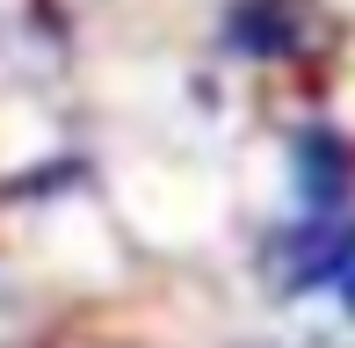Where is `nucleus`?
I'll list each match as a JSON object with an SVG mask.
<instances>
[{
	"mask_svg": "<svg viewBox=\"0 0 355 348\" xmlns=\"http://www.w3.org/2000/svg\"><path fill=\"white\" fill-rule=\"evenodd\" d=\"M297 182H304L312 218H334V203H341V153H334V138H304L297 146Z\"/></svg>",
	"mask_w": 355,
	"mask_h": 348,
	"instance_id": "nucleus-1",
	"label": "nucleus"
},
{
	"mask_svg": "<svg viewBox=\"0 0 355 348\" xmlns=\"http://www.w3.org/2000/svg\"><path fill=\"white\" fill-rule=\"evenodd\" d=\"M334 283H341V297H348V312H355V254H348V268H341Z\"/></svg>",
	"mask_w": 355,
	"mask_h": 348,
	"instance_id": "nucleus-2",
	"label": "nucleus"
}]
</instances>
